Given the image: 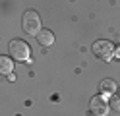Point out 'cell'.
I'll return each instance as SVG.
<instances>
[{
    "label": "cell",
    "instance_id": "cell-4",
    "mask_svg": "<svg viewBox=\"0 0 120 116\" xmlns=\"http://www.w3.org/2000/svg\"><path fill=\"white\" fill-rule=\"evenodd\" d=\"M110 110V106H109V101L105 99L103 95H97L91 99V112L95 116H107V112Z\"/></svg>",
    "mask_w": 120,
    "mask_h": 116
},
{
    "label": "cell",
    "instance_id": "cell-9",
    "mask_svg": "<svg viewBox=\"0 0 120 116\" xmlns=\"http://www.w3.org/2000/svg\"><path fill=\"white\" fill-rule=\"evenodd\" d=\"M116 54H118V56H120V49H118V50H116Z\"/></svg>",
    "mask_w": 120,
    "mask_h": 116
},
{
    "label": "cell",
    "instance_id": "cell-2",
    "mask_svg": "<svg viewBox=\"0 0 120 116\" xmlns=\"http://www.w3.org/2000/svg\"><path fill=\"white\" fill-rule=\"evenodd\" d=\"M10 54L14 60H19V62H25L29 60L31 56V49H29V45L25 41H21V39H14L10 43Z\"/></svg>",
    "mask_w": 120,
    "mask_h": 116
},
{
    "label": "cell",
    "instance_id": "cell-8",
    "mask_svg": "<svg viewBox=\"0 0 120 116\" xmlns=\"http://www.w3.org/2000/svg\"><path fill=\"white\" fill-rule=\"evenodd\" d=\"M109 106L114 108L116 112H120V95H112V99L109 101Z\"/></svg>",
    "mask_w": 120,
    "mask_h": 116
},
{
    "label": "cell",
    "instance_id": "cell-7",
    "mask_svg": "<svg viewBox=\"0 0 120 116\" xmlns=\"http://www.w3.org/2000/svg\"><path fill=\"white\" fill-rule=\"evenodd\" d=\"M116 87H118V85H116L114 79H103L101 81V91L103 93H114Z\"/></svg>",
    "mask_w": 120,
    "mask_h": 116
},
{
    "label": "cell",
    "instance_id": "cell-6",
    "mask_svg": "<svg viewBox=\"0 0 120 116\" xmlns=\"http://www.w3.org/2000/svg\"><path fill=\"white\" fill-rule=\"evenodd\" d=\"M14 68V62L8 56H0V74H10Z\"/></svg>",
    "mask_w": 120,
    "mask_h": 116
},
{
    "label": "cell",
    "instance_id": "cell-5",
    "mask_svg": "<svg viewBox=\"0 0 120 116\" xmlns=\"http://www.w3.org/2000/svg\"><path fill=\"white\" fill-rule=\"evenodd\" d=\"M37 41H39L41 46H50L52 43H54V35H52V31L49 29H43L37 33Z\"/></svg>",
    "mask_w": 120,
    "mask_h": 116
},
{
    "label": "cell",
    "instance_id": "cell-3",
    "mask_svg": "<svg viewBox=\"0 0 120 116\" xmlns=\"http://www.w3.org/2000/svg\"><path fill=\"white\" fill-rule=\"evenodd\" d=\"M93 54L99 60H110L112 54H114V46H112V43L109 41H95L93 43Z\"/></svg>",
    "mask_w": 120,
    "mask_h": 116
},
{
    "label": "cell",
    "instance_id": "cell-1",
    "mask_svg": "<svg viewBox=\"0 0 120 116\" xmlns=\"http://www.w3.org/2000/svg\"><path fill=\"white\" fill-rule=\"evenodd\" d=\"M21 27L27 35H37L41 31V18L35 10H27L21 18Z\"/></svg>",
    "mask_w": 120,
    "mask_h": 116
}]
</instances>
